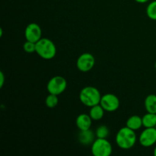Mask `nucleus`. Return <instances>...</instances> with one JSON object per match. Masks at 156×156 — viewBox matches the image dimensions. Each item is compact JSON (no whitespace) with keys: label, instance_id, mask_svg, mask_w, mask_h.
<instances>
[{"label":"nucleus","instance_id":"1","mask_svg":"<svg viewBox=\"0 0 156 156\" xmlns=\"http://www.w3.org/2000/svg\"><path fill=\"white\" fill-rule=\"evenodd\" d=\"M136 140L135 131L126 126L119 129L115 139L117 146L123 149H129L133 147L136 143Z\"/></svg>","mask_w":156,"mask_h":156},{"label":"nucleus","instance_id":"2","mask_svg":"<svg viewBox=\"0 0 156 156\" xmlns=\"http://www.w3.org/2000/svg\"><path fill=\"white\" fill-rule=\"evenodd\" d=\"M79 99L84 105L91 108L100 104L101 94L95 87L86 86L81 90L79 93Z\"/></svg>","mask_w":156,"mask_h":156},{"label":"nucleus","instance_id":"3","mask_svg":"<svg viewBox=\"0 0 156 156\" xmlns=\"http://www.w3.org/2000/svg\"><path fill=\"white\" fill-rule=\"evenodd\" d=\"M36 53L42 59H51L56 54V45L48 38H41L36 43Z\"/></svg>","mask_w":156,"mask_h":156},{"label":"nucleus","instance_id":"4","mask_svg":"<svg viewBox=\"0 0 156 156\" xmlns=\"http://www.w3.org/2000/svg\"><path fill=\"white\" fill-rule=\"evenodd\" d=\"M112 151V146L107 139L97 138L91 144V153L94 156H109Z\"/></svg>","mask_w":156,"mask_h":156},{"label":"nucleus","instance_id":"5","mask_svg":"<svg viewBox=\"0 0 156 156\" xmlns=\"http://www.w3.org/2000/svg\"><path fill=\"white\" fill-rule=\"evenodd\" d=\"M67 88V82L62 76H56L51 78L47 85V89L50 94L59 95L63 93Z\"/></svg>","mask_w":156,"mask_h":156},{"label":"nucleus","instance_id":"6","mask_svg":"<svg viewBox=\"0 0 156 156\" xmlns=\"http://www.w3.org/2000/svg\"><path fill=\"white\" fill-rule=\"evenodd\" d=\"M95 59L90 53H84L79 56L76 61V66L79 71L87 73L94 67Z\"/></svg>","mask_w":156,"mask_h":156},{"label":"nucleus","instance_id":"7","mask_svg":"<svg viewBox=\"0 0 156 156\" xmlns=\"http://www.w3.org/2000/svg\"><path fill=\"white\" fill-rule=\"evenodd\" d=\"M100 105L105 111L114 112L120 107V100L115 94L108 93L101 96Z\"/></svg>","mask_w":156,"mask_h":156},{"label":"nucleus","instance_id":"8","mask_svg":"<svg viewBox=\"0 0 156 156\" xmlns=\"http://www.w3.org/2000/svg\"><path fill=\"white\" fill-rule=\"evenodd\" d=\"M140 144L144 147H151L156 143V128H146L140 136Z\"/></svg>","mask_w":156,"mask_h":156},{"label":"nucleus","instance_id":"9","mask_svg":"<svg viewBox=\"0 0 156 156\" xmlns=\"http://www.w3.org/2000/svg\"><path fill=\"white\" fill-rule=\"evenodd\" d=\"M41 36H42V30L37 24L30 23L26 27L24 30V37L26 41L37 43L42 38Z\"/></svg>","mask_w":156,"mask_h":156},{"label":"nucleus","instance_id":"10","mask_svg":"<svg viewBox=\"0 0 156 156\" xmlns=\"http://www.w3.org/2000/svg\"><path fill=\"white\" fill-rule=\"evenodd\" d=\"M92 119L89 114H81L77 117L76 120V124L79 130H86L89 129L92 123Z\"/></svg>","mask_w":156,"mask_h":156},{"label":"nucleus","instance_id":"11","mask_svg":"<svg viewBox=\"0 0 156 156\" xmlns=\"http://www.w3.org/2000/svg\"><path fill=\"white\" fill-rule=\"evenodd\" d=\"M95 133H94V132L90 129L86 130H80L79 134V141L84 146H88L92 144L93 142L95 140Z\"/></svg>","mask_w":156,"mask_h":156},{"label":"nucleus","instance_id":"12","mask_svg":"<svg viewBox=\"0 0 156 156\" xmlns=\"http://www.w3.org/2000/svg\"><path fill=\"white\" fill-rule=\"evenodd\" d=\"M126 126L133 130H137L140 129L143 125V118L138 115H133L127 119Z\"/></svg>","mask_w":156,"mask_h":156},{"label":"nucleus","instance_id":"13","mask_svg":"<svg viewBox=\"0 0 156 156\" xmlns=\"http://www.w3.org/2000/svg\"><path fill=\"white\" fill-rule=\"evenodd\" d=\"M145 109L148 113L156 114V95L154 94H149L144 101Z\"/></svg>","mask_w":156,"mask_h":156},{"label":"nucleus","instance_id":"14","mask_svg":"<svg viewBox=\"0 0 156 156\" xmlns=\"http://www.w3.org/2000/svg\"><path fill=\"white\" fill-rule=\"evenodd\" d=\"M105 111L101 105L99 104V105L91 107L89 111V115L93 120H100L103 118L105 115Z\"/></svg>","mask_w":156,"mask_h":156},{"label":"nucleus","instance_id":"15","mask_svg":"<svg viewBox=\"0 0 156 156\" xmlns=\"http://www.w3.org/2000/svg\"><path fill=\"white\" fill-rule=\"evenodd\" d=\"M143 125L145 128L155 127L156 126V114L148 113L143 117Z\"/></svg>","mask_w":156,"mask_h":156},{"label":"nucleus","instance_id":"16","mask_svg":"<svg viewBox=\"0 0 156 156\" xmlns=\"http://www.w3.org/2000/svg\"><path fill=\"white\" fill-rule=\"evenodd\" d=\"M57 96L58 95H56V94L49 93V95L46 98L45 100V104L47 108H54L55 107H56V105H58V102H59V98H58Z\"/></svg>","mask_w":156,"mask_h":156},{"label":"nucleus","instance_id":"17","mask_svg":"<svg viewBox=\"0 0 156 156\" xmlns=\"http://www.w3.org/2000/svg\"><path fill=\"white\" fill-rule=\"evenodd\" d=\"M110 134V130L108 127L105 125H101L97 128L95 131V135L97 138L107 139Z\"/></svg>","mask_w":156,"mask_h":156},{"label":"nucleus","instance_id":"18","mask_svg":"<svg viewBox=\"0 0 156 156\" xmlns=\"http://www.w3.org/2000/svg\"><path fill=\"white\" fill-rule=\"evenodd\" d=\"M146 14L150 19L156 21V0L152 1L146 8Z\"/></svg>","mask_w":156,"mask_h":156},{"label":"nucleus","instance_id":"19","mask_svg":"<svg viewBox=\"0 0 156 156\" xmlns=\"http://www.w3.org/2000/svg\"><path fill=\"white\" fill-rule=\"evenodd\" d=\"M23 49L27 53H33L36 52V43L27 41L23 45Z\"/></svg>","mask_w":156,"mask_h":156},{"label":"nucleus","instance_id":"20","mask_svg":"<svg viewBox=\"0 0 156 156\" xmlns=\"http://www.w3.org/2000/svg\"><path fill=\"white\" fill-rule=\"evenodd\" d=\"M5 83V76L2 71L0 72V88H2Z\"/></svg>","mask_w":156,"mask_h":156},{"label":"nucleus","instance_id":"21","mask_svg":"<svg viewBox=\"0 0 156 156\" xmlns=\"http://www.w3.org/2000/svg\"><path fill=\"white\" fill-rule=\"evenodd\" d=\"M134 1L136 2H138V3H141V4H143V3L148 2L149 0H134Z\"/></svg>","mask_w":156,"mask_h":156},{"label":"nucleus","instance_id":"22","mask_svg":"<svg viewBox=\"0 0 156 156\" xmlns=\"http://www.w3.org/2000/svg\"><path fill=\"white\" fill-rule=\"evenodd\" d=\"M2 34H3V30H2V28H0V37H2Z\"/></svg>","mask_w":156,"mask_h":156},{"label":"nucleus","instance_id":"23","mask_svg":"<svg viewBox=\"0 0 156 156\" xmlns=\"http://www.w3.org/2000/svg\"><path fill=\"white\" fill-rule=\"evenodd\" d=\"M154 155L156 156V146L155 147V149H154V152H153Z\"/></svg>","mask_w":156,"mask_h":156},{"label":"nucleus","instance_id":"24","mask_svg":"<svg viewBox=\"0 0 156 156\" xmlns=\"http://www.w3.org/2000/svg\"><path fill=\"white\" fill-rule=\"evenodd\" d=\"M155 70H156V62H155Z\"/></svg>","mask_w":156,"mask_h":156}]
</instances>
